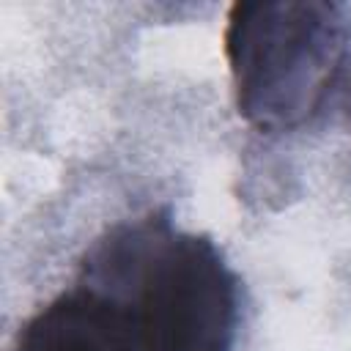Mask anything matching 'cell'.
Here are the masks:
<instances>
[{
    "mask_svg": "<svg viewBox=\"0 0 351 351\" xmlns=\"http://www.w3.org/2000/svg\"><path fill=\"white\" fill-rule=\"evenodd\" d=\"M346 44L348 22L335 3H236L225 52L239 112L261 132L304 123L329 93Z\"/></svg>",
    "mask_w": 351,
    "mask_h": 351,
    "instance_id": "2",
    "label": "cell"
},
{
    "mask_svg": "<svg viewBox=\"0 0 351 351\" xmlns=\"http://www.w3.org/2000/svg\"><path fill=\"white\" fill-rule=\"evenodd\" d=\"M11 351H132V340L121 307L85 285L41 307Z\"/></svg>",
    "mask_w": 351,
    "mask_h": 351,
    "instance_id": "3",
    "label": "cell"
},
{
    "mask_svg": "<svg viewBox=\"0 0 351 351\" xmlns=\"http://www.w3.org/2000/svg\"><path fill=\"white\" fill-rule=\"evenodd\" d=\"M88 288L121 307L132 351H230L236 280L206 236L162 219L126 228L88 263Z\"/></svg>",
    "mask_w": 351,
    "mask_h": 351,
    "instance_id": "1",
    "label": "cell"
}]
</instances>
